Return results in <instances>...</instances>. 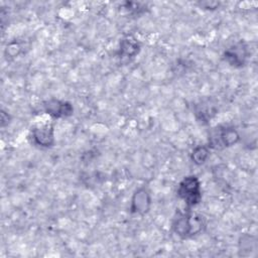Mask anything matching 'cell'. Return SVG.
<instances>
[{
  "label": "cell",
  "instance_id": "ba28073f",
  "mask_svg": "<svg viewBox=\"0 0 258 258\" xmlns=\"http://www.w3.org/2000/svg\"><path fill=\"white\" fill-rule=\"evenodd\" d=\"M140 50L139 41L132 35H128L120 42V48L118 55L121 59H129L135 57Z\"/></svg>",
  "mask_w": 258,
  "mask_h": 258
},
{
  "label": "cell",
  "instance_id": "7c38bea8",
  "mask_svg": "<svg viewBox=\"0 0 258 258\" xmlns=\"http://www.w3.org/2000/svg\"><path fill=\"white\" fill-rule=\"evenodd\" d=\"M217 5H219V3L217 2H202L201 3V7H204L205 9H215L217 7Z\"/></svg>",
  "mask_w": 258,
  "mask_h": 258
},
{
  "label": "cell",
  "instance_id": "277c9868",
  "mask_svg": "<svg viewBox=\"0 0 258 258\" xmlns=\"http://www.w3.org/2000/svg\"><path fill=\"white\" fill-rule=\"evenodd\" d=\"M33 142L41 147H50L54 143V129L50 122L36 125L32 129Z\"/></svg>",
  "mask_w": 258,
  "mask_h": 258
},
{
  "label": "cell",
  "instance_id": "52a82bcc",
  "mask_svg": "<svg viewBox=\"0 0 258 258\" xmlns=\"http://www.w3.org/2000/svg\"><path fill=\"white\" fill-rule=\"evenodd\" d=\"M43 109L46 114L52 118H63L73 115L74 108L71 103L56 99H50L43 103Z\"/></svg>",
  "mask_w": 258,
  "mask_h": 258
},
{
  "label": "cell",
  "instance_id": "3957f363",
  "mask_svg": "<svg viewBox=\"0 0 258 258\" xmlns=\"http://www.w3.org/2000/svg\"><path fill=\"white\" fill-rule=\"evenodd\" d=\"M240 140L238 131L232 126H219L214 129L209 137V147L223 149L235 145Z\"/></svg>",
  "mask_w": 258,
  "mask_h": 258
},
{
  "label": "cell",
  "instance_id": "6da1fadb",
  "mask_svg": "<svg viewBox=\"0 0 258 258\" xmlns=\"http://www.w3.org/2000/svg\"><path fill=\"white\" fill-rule=\"evenodd\" d=\"M205 220L201 215L186 212L177 213L172 221V231L180 238L187 239L201 234L205 230Z\"/></svg>",
  "mask_w": 258,
  "mask_h": 258
},
{
  "label": "cell",
  "instance_id": "30bf717a",
  "mask_svg": "<svg viewBox=\"0 0 258 258\" xmlns=\"http://www.w3.org/2000/svg\"><path fill=\"white\" fill-rule=\"evenodd\" d=\"M210 155L209 146L207 145H198L196 146L190 154L191 161L197 165H202L206 162Z\"/></svg>",
  "mask_w": 258,
  "mask_h": 258
},
{
  "label": "cell",
  "instance_id": "8fae6325",
  "mask_svg": "<svg viewBox=\"0 0 258 258\" xmlns=\"http://www.w3.org/2000/svg\"><path fill=\"white\" fill-rule=\"evenodd\" d=\"M240 249L243 251H252V249L255 248V241H251L250 236H243L242 240L240 241Z\"/></svg>",
  "mask_w": 258,
  "mask_h": 258
},
{
  "label": "cell",
  "instance_id": "8992f818",
  "mask_svg": "<svg viewBox=\"0 0 258 258\" xmlns=\"http://www.w3.org/2000/svg\"><path fill=\"white\" fill-rule=\"evenodd\" d=\"M151 197L149 190L145 186L138 187L131 199L130 210L133 214L145 215L150 210Z\"/></svg>",
  "mask_w": 258,
  "mask_h": 258
},
{
  "label": "cell",
  "instance_id": "5b68a950",
  "mask_svg": "<svg viewBox=\"0 0 258 258\" xmlns=\"http://www.w3.org/2000/svg\"><path fill=\"white\" fill-rule=\"evenodd\" d=\"M248 54L249 53L246 44L240 41L225 50L224 58L230 66L235 68H241L245 66Z\"/></svg>",
  "mask_w": 258,
  "mask_h": 258
},
{
  "label": "cell",
  "instance_id": "7a4b0ae2",
  "mask_svg": "<svg viewBox=\"0 0 258 258\" xmlns=\"http://www.w3.org/2000/svg\"><path fill=\"white\" fill-rule=\"evenodd\" d=\"M177 196L189 209L197 206L202 200V188L200 179L196 175L184 176L177 187Z\"/></svg>",
  "mask_w": 258,
  "mask_h": 258
},
{
  "label": "cell",
  "instance_id": "9c48e42d",
  "mask_svg": "<svg viewBox=\"0 0 258 258\" xmlns=\"http://www.w3.org/2000/svg\"><path fill=\"white\" fill-rule=\"evenodd\" d=\"M217 113V109L215 105L209 103V101L202 102L201 104L196 106L195 114L197 120L203 124H207Z\"/></svg>",
  "mask_w": 258,
  "mask_h": 258
}]
</instances>
